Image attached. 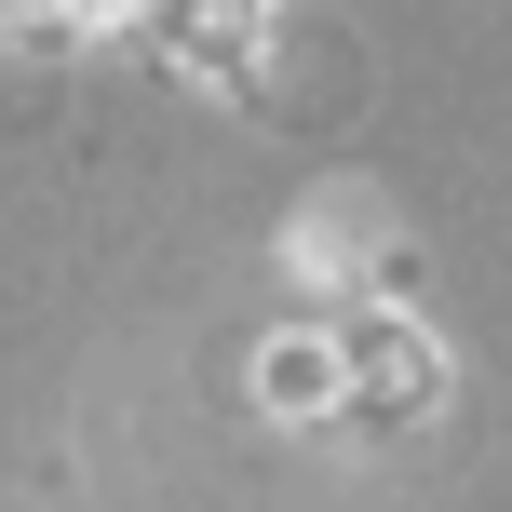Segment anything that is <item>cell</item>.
Here are the masks:
<instances>
[{"mask_svg": "<svg viewBox=\"0 0 512 512\" xmlns=\"http://www.w3.org/2000/svg\"><path fill=\"white\" fill-rule=\"evenodd\" d=\"M337 391H351L378 432H405V418L445 391V351H432L418 324H391V310H378V324H351V337H337Z\"/></svg>", "mask_w": 512, "mask_h": 512, "instance_id": "cell-1", "label": "cell"}, {"mask_svg": "<svg viewBox=\"0 0 512 512\" xmlns=\"http://www.w3.org/2000/svg\"><path fill=\"white\" fill-rule=\"evenodd\" d=\"M256 405H270V418H310V405H337V337H324V324L270 337V364H256Z\"/></svg>", "mask_w": 512, "mask_h": 512, "instance_id": "cell-2", "label": "cell"}, {"mask_svg": "<svg viewBox=\"0 0 512 512\" xmlns=\"http://www.w3.org/2000/svg\"><path fill=\"white\" fill-rule=\"evenodd\" d=\"M256 14H270V0H176V54H189V68H243Z\"/></svg>", "mask_w": 512, "mask_h": 512, "instance_id": "cell-3", "label": "cell"}]
</instances>
